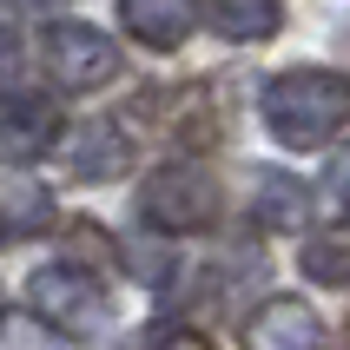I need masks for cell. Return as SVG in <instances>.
<instances>
[{"instance_id":"10","label":"cell","mask_w":350,"mask_h":350,"mask_svg":"<svg viewBox=\"0 0 350 350\" xmlns=\"http://www.w3.org/2000/svg\"><path fill=\"white\" fill-rule=\"evenodd\" d=\"M304 218H311V205H304V185H297V178H278V172L258 178V225H271V232H297Z\"/></svg>"},{"instance_id":"15","label":"cell","mask_w":350,"mask_h":350,"mask_svg":"<svg viewBox=\"0 0 350 350\" xmlns=\"http://www.w3.org/2000/svg\"><path fill=\"white\" fill-rule=\"evenodd\" d=\"M324 192H331L337 205L350 212V146H337V152H331V172H324Z\"/></svg>"},{"instance_id":"13","label":"cell","mask_w":350,"mask_h":350,"mask_svg":"<svg viewBox=\"0 0 350 350\" xmlns=\"http://www.w3.org/2000/svg\"><path fill=\"white\" fill-rule=\"evenodd\" d=\"M304 278H317V284H350V232L311 238V245H304Z\"/></svg>"},{"instance_id":"2","label":"cell","mask_w":350,"mask_h":350,"mask_svg":"<svg viewBox=\"0 0 350 350\" xmlns=\"http://www.w3.org/2000/svg\"><path fill=\"white\" fill-rule=\"evenodd\" d=\"M218 205H225V192H218V178L198 159H172V165H159L139 185V212L159 232H205L218 218Z\"/></svg>"},{"instance_id":"14","label":"cell","mask_w":350,"mask_h":350,"mask_svg":"<svg viewBox=\"0 0 350 350\" xmlns=\"http://www.w3.org/2000/svg\"><path fill=\"white\" fill-rule=\"evenodd\" d=\"M146 350H212V337H205V331H192V324H152Z\"/></svg>"},{"instance_id":"16","label":"cell","mask_w":350,"mask_h":350,"mask_svg":"<svg viewBox=\"0 0 350 350\" xmlns=\"http://www.w3.org/2000/svg\"><path fill=\"white\" fill-rule=\"evenodd\" d=\"M14 79H20V40L14 27H0V93H14Z\"/></svg>"},{"instance_id":"5","label":"cell","mask_w":350,"mask_h":350,"mask_svg":"<svg viewBox=\"0 0 350 350\" xmlns=\"http://www.w3.org/2000/svg\"><path fill=\"white\" fill-rule=\"evenodd\" d=\"M245 350H331V337L304 297H265L245 317Z\"/></svg>"},{"instance_id":"12","label":"cell","mask_w":350,"mask_h":350,"mask_svg":"<svg viewBox=\"0 0 350 350\" xmlns=\"http://www.w3.org/2000/svg\"><path fill=\"white\" fill-rule=\"evenodd\" d=\"M0 350H73L66 337L46 324V317H33V311H7L0 317Z\"/></svg>"},{"instance_id":"1","label":"cell","mask_w":350,"mask_h":350,"mask_svg":"<svg viewBox=\"0 0 350 350\" xmlns=\"http://www.w3.org/2000/svg\"><path fill=\"white\" fill-rule=\"evenodd\" d=\"M265 126L278 146L291 152H317L331 146V133L350 126V79L324 73V66H291L265 86Z\"/></svg>"},{"instance_id":"7","label":"cell","mask_w":350,"mask_h":350,"mask_svg":"<svg viewBox=\"0 0 350 350\" xmlns=\"http://www.w3.org/2000/svg\"><path fill=\"white\" fill-rule=\"evenodd\" d=\"M119 27H126L139 46L172 53V46H185V40H192L198 0H119Z\"/></svg>"},{"instance_id":"8","label":"cell","mask_w":350,"mask_h":350,"mask_svg":"<svg viewBox=\"0 0 350 350\" xmlns=\"http://www.w3.org/2000/svg\"><path fill=\"white\" fill-rule=\"evenodd\" d=\"M53 225V192L33 172H0V245H27Z\"/></svg>"},{"instance_id":"11","label":"cell","mask_w":350,"mask_h":350,"mask_svg":"<svg viewBox=\"0 0 350 350\" xmlns=\"http://www.w3.org/2000/svg\"><path fill=\"white\" fill-rule=\"evenodd\" d=\"M212 27L225 40H271L278 33V0H212Z\"/></svg>"},{"instance_id":"6","label":"cell","mask_w":350,"mask_h":350,"mask_svg":"<svg viewBox=\"0 0 350 350\" xmlns=\"http://www.w3.org/2000/svg\"><path fill=\"white\" fill-rule=\"evenodd\" d=\"M59 146V106L53 99H7L0 106V159L27 165V159Z\"/></svg>"},{"instance_id":"4","label":"cell","mask_w":350,"mask_h":350,"mask_svg":"<svg viewBox=\"0 0 350 350\" xmlns=\"http://www.w3.org/2000/svg\"><path fill=\"white\" fill-rule=\"evenodd\" d=\"M27 304H33V317L66 324V331H99V324H106V284H99V271H79V265H46V271H33Z\"/></svg>"},{"instance_id":"9","label":"cell","mask_w":350,"mask_h":350,"mask_svg":"<svg viewBox=\"0 0 350 350\" xmlns=\"http://www.w3.org/2000/svg\"><path fill=\"white\" fill-rule=\"evenodd\" d=\"M66 165L79 178H93V185H106V178H119L133 165V139L119 133L113 119H86V126L66 133Z\"/></svg>"},{"instance_id":"3","label":"cell","mask_w":350,"mask_h":350,"mask_svg":"<svg viewBox=\"0 0 350 350\" xmlns=\"http://www.w3.org/2000/svg\"><path fill=\"white\" fill-rule=\"evenodd\" d=\"M40 53H46V73L66 93H93V86H106L119 73V46L99 27H86V20H53L40 33Z\"/></svg>"}]
</instances>
